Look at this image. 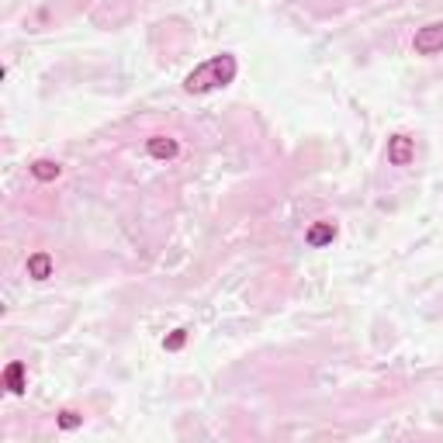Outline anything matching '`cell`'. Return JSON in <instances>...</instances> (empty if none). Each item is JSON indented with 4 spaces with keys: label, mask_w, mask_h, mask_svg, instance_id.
Segmentation results:
<instances>
[{
    "label": "cell",
    "mask_w": 443,
    "mask_h": 443,
    "mask_svg": "<svg viewBox=\"0 0 443 443\" xmlns=\"http://www.w3.org/2000/svg\"><path fill=\"white\" fill-rule=\"evenodd\" d=\"M239 73V63L232 52H222V56H211L208 63L194 66L187 77H184V90L187 94H208V90H218V87H229Z\"/></svg>",
    "instance_id": "1"
},
{
    "label": "cell",
    "mask_w": 443,
    "mask_h": 443,
    "mask_svg": "<svg viewBox=\"0 0 443 443\" xmlns=\"http://www.w3.org/2000/svg\"><path fill=\"white\" fill-rule=\"evenodd\" d=\"M412 49H416L419 56H437V52H443V21H433V25L419 28L416 39H412Z\"/></svg>",
    "instance_id": "2"
},
{
    "label": "cell",
    "mask_w": 443,
    "mask_h": 443,
    "mask_svg": "<svg viewBox=\"0 0 443 443\" xmlns=\"http://www.w3.org/2000/svg\"><path fill=\"white\" fill-rule=\"evenodd\" d=\"M4 385H7L11 395H25V388H28L25 363H7V370H4Z\"/></svg>",
    "instance_id": "3"
},
{
    "label": "cell",
    "mask_w": 443,
    "mask_h": 443,
    "mask_svg": "<svg viewBox=\"0 0 443 443\" xmlns=\"http://www.w3.org/2000/svg\"><path fill=\"white\" fill-rule=\"evenodd\" d=\"M388 160L395 163V166H405V163L412 160V139L408 135H395L388 142Z\"/></svg>",
    "instance_id": "4"
},
{
    "label": "cell",
    "mask_w": 443,
    "mask_h": 443,
    "mask_svg": "<svg viewBox=\"0 0 443 443\" xmlns=\"http://www.w3.org/2000/svg\"><path fill=\"white\" fill-rule=\"evenodd\" d=\"M52 256L49 253H32L28 256V277H35V281H45V277H52Z\"/></svg>",
    "instance_id": "5"
},
{
    "label": "cell",
    "mask_w": 443,
    "mask_h": 443,
    "mask_svg": "<svg viewBox=\"0 0 443 443\" xmlns=\"http://www.w3.org/2000/svg\"><path fill=\"white\" fill-rule=\"evenodd\" d=\"M146 149H149V156H156V160H173V156H177V142L166 139V135H153V139L146 142Z\"/></svg>",
    "instance_id": "6"
},
{
    "label": "cell",
    "mask_w": 443,
    "mask_h": 443,
    "mask_svg": "<svg viewBox=\"0 0 443 443\" xmlns=\"http://www.w3.org/2000/svg\"><path fill=\"white\" fill-rule=\"evenodd\" d=\"M336 239V225L332 222H319L308 229V246H325V242Z\"/></svg>",
    "instance_id": "7"
},
{
    "label": "cell",
    "mask_w": 443,
    "mask_h": 443,
    "mask_svg": "<svg viewBox=\"0 0 443 443\" xmlns=\"http://www.w3.org/2000/svg\"><path fill=\"white\" fill-rule=\"evenodd\" d=\"M32 173H35L39 180H56V177L63 173V166L56 160H35L32 163Z\"/></svg>",
    "instance_id": "8"
},
{
    "label": "cell",
    "mask_w": 443,
    "mask_h": 443,
    "mask_svg": "<svg viewBox=\"0 0 443 443\" xmlns=\"http://www.w3.org/2000/svg\"><path fill=\"white\" fill-rule=\"evenodd\" d=\"M59 426H63V430H73V426H80V416H77V412H70V408H66V412H63V416H59Z\"/></svg>",
    "instance_id": "9"
},
{
    "label": "cell",
    "mask_w": 443,
    "mask_h": 443,
    "mask_svg": "<svg viewBox=\"0 0 443 443\" xmlns=\"http://www.w3.org/2000/svg\"><path fill=\"white\" fill-rule=\"evenodd\" d=\"M184 339H187V332H184V329H177V332L166 339V347H170V350H180V347H184Z\"/></svg>",
    "instance_id": "10"
}]
</instances>
